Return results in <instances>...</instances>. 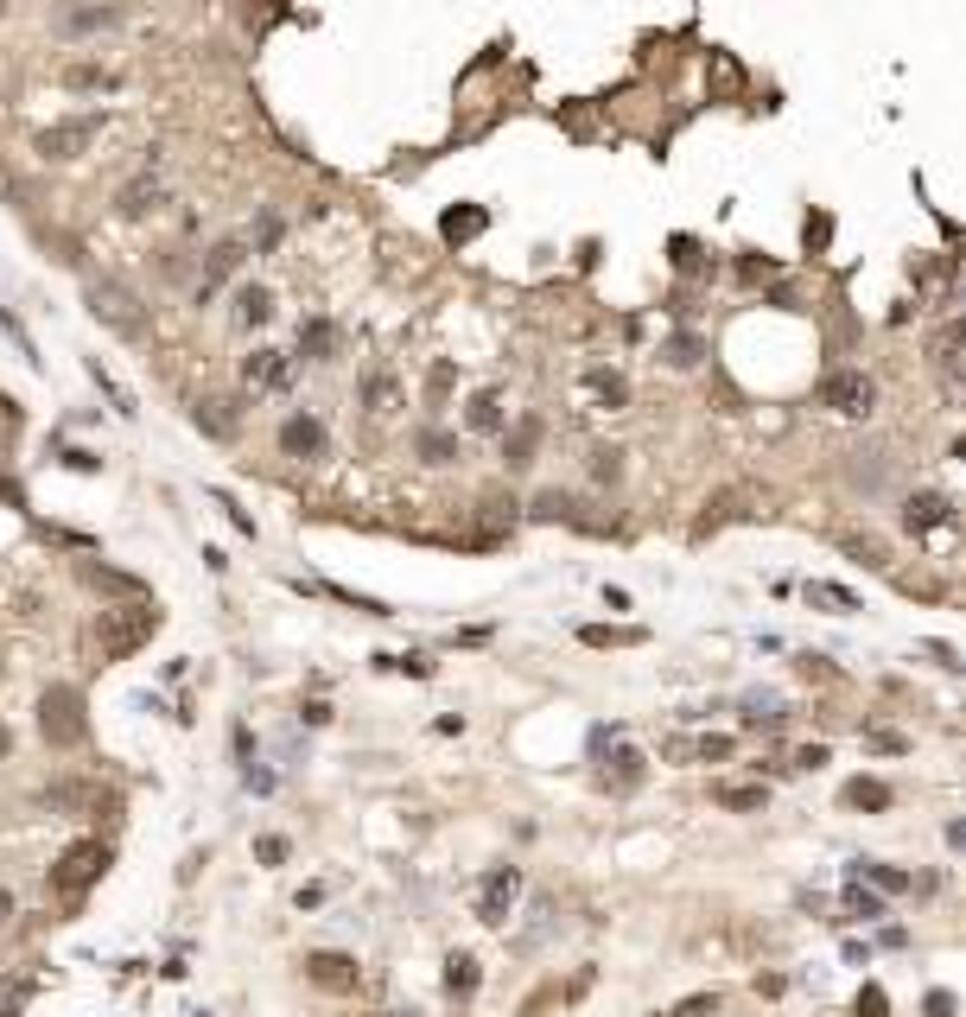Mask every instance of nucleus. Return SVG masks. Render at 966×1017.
<instances>
[{"label": "nucleus", "instance_id": "1a4fd4ad", "mask_svg": "<svg viewBox=\"0 0 966 1017\" xmlns=\"http://www.w3.org/2000/svg\"><path fill=\"white\" fill-rule=\"evenodd\" d=\"M242 382H249L255 395H287V388H293V357L255 350V357H242Z\"/></svg>", "mask_w": 966, "mask_h": 1017}, {"label": "nucleus", "instance_id": "de8ad7c7", "mask_svg": "<svg viewBox=\"0 0 966 1017\" xmlns=\"http://www.w3.org/2000/svg\"><path fill=\"white\" fill-rule=\"evenodd\" d=\"M929 1017H954V992H929Z\"/></svg>", "mask_w": 966, "mask_h": 1017}, {"label": "nucleus", "instance_id": "b1692460", "mask_svg": "<svg viewBox=\"0 0 966 1017\" xmlns=\"http://www.w3.org/2000/svg\"><path fill=\"white\" fill-rule=\"evenodd\" d=\"M83 585H96V591H128V598H141V579L134 573H114V566H83Z\"/></svg>", "mask_w": 966, "mask_h": 1017}, {"label": "nucleus", "instance_id": "2f4dec72", "mask_svg": "<svg viewBox=\"0 0 966 1017\" xmlns=\"http://www.w3.org/2000/svg\"><path fill=\"white\" fill-rule=\"evenodd\" d=\"M579 636H585L592 649H624V643H642V630H604V623H585Z\"/></svg>", "mask_w": 966, "mask_h": 1017}, {"label": "nucleus", "instance_id": "f8f14e48", "mask_svg": "<svg viewBox=\"0 0 966 1017\" xmlns=\"http://www.w3.org/2000/svg\"><path fill=\"white\" fill-rule=\"evenodd\" d=\"M96 141V115H83V121H58V128H45L38 134V153L45 159H76L83 146Z\"/></svg>", "mask_w": 966, "mask_h": 1017}, {"label": "nucleus", "instance_id": "09e8293b", "mask_svg": "<svg viewBox=\"0 0 966 1017\" xmlns=\"http://www.w3.org/2000/svg\"><path fill=\"white\" fill-rule=\"evenodd\" d=\"M64 465H71V471H96L102 458H96V452H64Z\"/></svg>", "mask_w": 966, "mask_h": 1017}, {"label": "nucleus", "instance_id": "6e6552de", "mask_svg": "<svg viewBox=\"0 0 966 1017\" xmlns=\"http://www.w3.org/2000/svg\"><path fill=\"white\" fill-rule=\"evenodd\" d=\"M521 897V872L516 865H496V872L483 877V890H478V922H490V929H503L509 922V904Z\"/></svg>", "mask_w": 966, "mask_h": 1017}, {"label": "nucleus", "instance_id": "c85d7f7f", "mask_svg": "<svg viewBox=\"0 0 966 1017\" xmlns=\"http://www.w3.org/2000/svg\"><path fill=\"white\" fill-rule=\"evenodd\" d=\"M471 433H503V400H496V395L471 400Z\"/></svg>", "mask_w": 966, "mask_h": 1017}, {"label": "nucleus", "instance_id": "9d476101", "mask_svg": "<svg viewBox=\"0 0 966 1017\" xmlns=\"http://www.w3.org/2000/svg\"><path fill=\"white\" fill-rule=\"evenodd\" d=\"M121 217H147V211H159L166 204V184H159V153H147V166H141V179H128L121 184Z\"/></svg>", "mask_w": 966, "mask_h": 1017}, {"label": "nucleus", "instance_id": "f704fd0d", "mask_svg": "<svg viewBox=\"0 0 966 1017\" xmlns=\"http://www.w3.org/2000/svg\"><path fill=\"white\" fill-rule=\"evenodd\" d=\"M954 350H961V325H941V337H934V369L941 375H954V363H961Z\"/></svg>", "mask_w": 966, "mask_h": 1017}, {"label": "nucleus", "instance_id": "a19ab883", "mask_svg": "<svg viewBox=\"0 0 966 1017\" xmlns=\"http://www.w3.org/2000/svg\"><path fill=\"white\" fill-rule=\"evenodd\" d=\"M801 236H808V249H826V236H833V223H826V217H808V223H801Z\"/></svg>", "mask_w": 966, "mask_h": 1017}, {"label": "nucleus", "instance_id": "ea45409f", "mask_svg": "<svg viewBox=\"0 0 966 1017\" xmlns=\"http://www.w3.org/2000/svg\"><path fill=\"white\" fill-rule=\"evenodd\" d=\"M738 274H744V280H770V274H776V261H770V254H744Z\"/></svg>", "mask_w": 966, "mask_h": 1017}, {"label": "nucleus", "instance_id": "f3484780", "mask_svg": "<svg viewBox=\"0 0 966 1017\" xmlns=\"http://www.w3.org/2000/svg\"><path fill=\"white\" fill-rule=\"evenodd\" d=\"M642 776H649L642 751H630V744H624V751L611 757V769H604V789H611V795H630V789H642Z\"/></svg>", "mask_w": 966, "mask_h": 1017}, {"label": "nucleus", "instance_id": "72a5a7b5", "mask_svg": "<svg viewBox=\"0 0 966 1017\" xmlns=\"http://www.w3.org/2000/svg\"><path fill=\"white\" fill-rule=\"evenodd\" d=\"M363 400H370L375 414H388V407L401 400V388H395V375H382V369H375V375H370V388H363Z\"/></svg>", "mask_w": 966, "mask_h": 1017}, {"label": "nucleus", "instance_id": "423d86ee", "mask_svg": "<svg viewBox=\"0 0 966 1017\" xmlns=\"http://www.w3.org/2000/svg\"><path fill=\"white\" fill-rule=\"evenodd\" d=\"M871 400H878V388H871V375L865 369H833L826 382H820V407H833V414H871Z\"/></svg>", "mask_w": 966, "mask_h": 1017}, {"label": "nucleus", "instance_id": "79ce46f5", "mask_svg": "<svg viewBox=\"0 0 966 1017\" xmlns=\"http://www.w3.org/2000/svg\"><path fill=\"white\" fill-rule=\"evenodd\" d=\"M255 852H261V865H280V859H287V839H280V834H267V839L255 846Z\"/></svg>", "mask_w": 966, "mask_h": 1017}, {"label": "nucleus", "instance_id": "49530a36", "mask_svg": "<svg viewBox=\"0 0 966 1017\" xmlns=\"http://www.w3.org/2000/svg\"><path fill=\"white\" fill-rule=\"evenodd\" d=\"M826 763V744H808V751H795V769H820Z\"/></svg>", "mask_w": 966, "mask_h": 1017}, {"label": "nucleus", "instance_id": "7c9ffc66", "mask_svg": "<svg viewBox=\"0 0 966 1017\" xmlns=\"http://www.w3.org/2000/svg\"><path fill=\"white\" fill-rule=\"evenodd\" d=\"M114 20H121L114 7H83V13H64V26H71V33H102V26H114Z\"/></svg>", "mask_w": 966, "mask_h": 1017}, {"label": "nucleus", "instance_id": "3c124183", "mask_svg": "<svg viewBox=\"0 0 966 1017\" xmlns=\"http://www.w3.org/2000/svg\"><path fill=\"white\" fill-rule=\"evenodd\" d=\"M446 388H451V369H446V363H439V369H433V382H426V395H433V400H439V395H446Z\"/></svg>", "mask_w": 966, "mask_h": 1017}, {"label": "nucleus", "instance_id": "c756f323", "mask_svg": "<svg viewBox=\"0 0 966 1017\" xmlns=\"http://www.w3.org/2000/svg\"><path fill=\"white\" fill-rule=\"evenodd\" d=\"M808 605H826V611H840V618L858 611V598L846 591V585H808Z\"/></svg>", "mask_w": 966, "mask_h": 1017}, {"label": "nucleus", "instance_id": "6ab92c4d", "mask_svg": "<svg viewBox=\"0 0 966 1017\" xmlns=\"http://www.w3.org/2000/svg\"><path fill=\"white\" fill-rule=\"evenodd\" d=\"M528 515H534V522H572V528H592V522L579 515V503H572L566 490H541V496H534V508H528ZM592 535H597V528H592Z\"/></svg>", "mask_w": 966, "mask_h": 1017}, {"label": "nucleus", "instance_id": "dca6fc26", "mask_svg": "<svg viewBox=\"0 0 966 1017\" xmlns=\"http://www.w3.org/2000/svg\"><path fill=\"white\" fill-rule=\"evenodd\" d=\"M534 445H541V414H521L516 433L503 439V465H509V471H528V465H534Z\"/></svg>", "mask_w": 966, "mask_h": 1017}, {"label": "nucleus", "instance_id": "aec40b11", "mask_svg": "<svg viewBox=\"0 0 966 1017\" xmlns=\"http://www.w3.org/2000/svg\"><path fill=\"white\" fill-rule=\"evenodd\" d=\"M267 319H274V292L261 287V280H255V287H236V325L261 331Z\"/></svg>", "mask_w": 966, "mask_h": 1017}, {"label": "nucleus", "instance_id": "8fccbe9b", "mask_svg": "<svg viewBox=\"0 0 966 1017\" xmlns=\"http://www.w3.org/2000/svg\"><path fill=\"white\" fill-rule=\"evenodd\" d=\"M261 249H274V242H280V217H261V236H255Z\"/></svg>", "mask_w": 966, "mask_h": 1017}, {"label": "nucleus", "instance_id": "39448f33", "mask_svg": "<svg viewBox=\"0 0 966 1017\" xmlns=\"http://www.w3.org/2000/svg\"><path fill=\"white\" fill-rule=\"evenodd\" d=\"M38 801L51 807V814H109L114 807V789L102 782H83V776H64V782H45Z\"/></svg>", "mask_w": 966, "mask_h": 1017}, {"label": "nucleus", "instance_id": "5701e85b", "mask_svg": "<svg viewBox=\"0 0 966 1017\" xmlns=\"http://www.w3.org/2000/svg\"><path fill=\"white\" fill-rule=\"evenodd\" d=\"M840 801H846V807H871V814H878V807H891V789H884L878 776H853Z\"/></svg>", "mask_w": 966, "mask_h": 1017}, {"label": "nucleus", "instance_id": "a211bd4d", "mask_svg": "<svg viewBox=\"0 0 966 1017\" xmlns=\"http://www.w3.org/2000/svg\"><path fill=\"white\" fill-rule=\"evenodd\" d=\"M483 229H490V217H483L478 204H451L446 217H439V236H446V242H478Z\"/></svg>", "mask_w": 966, "mask_h": 1017}, {"label": "nucleus", "instance_id": "a18cd8bd", "mask_svg": "<svg viewBox=\"0 0 966 1017\" xmlns=\"http://www.w3.org/2000/svg\"><path fill=\"white\" fill-rule=\"evenodd\" d=\"M299 719H305V726H325V719H331V706H325V699H305V706H299Z\"/></svg>", "mask_w": 966, "mask_h": 1017}, {"label": "nucleus", "instance_id": "7ed1b4c3", "mask_svg": "<svg viewBox=\"0 0 966 1017\" xmlns=\"http://www.w3.org/2000/svg\"><path fill=\"white\" fill-rule=\"evenodd\" d=\"M38 731H45V744H51V751H76V744L89 738V719H83V693L64 687V681L38 693Z\"/></svg>", "mask_w": 966, "mask_h": 1017}, {"label": "nucleus", "instance_id": "58836bf2", "mask_svg": "<svg viewBox=\"0 0 966 1017\" xmlns=\"http://www.w3.org/2000/svg\"><path fill=\"white\" fill-rule=\"evenodd\" d=\"M853 1012H858V1017H891V998H884V985H865Z\"/></svg>", "mask_w": 966, "mask_h": 1017}, {"label": "nucleus", "instance_id": "f03ea898", "mask_svg": "<svg viewBox=\"0 0 966 1017\" xmlns=\"http://www.w3.org/2000/svg\"><path fill=\"white\" fill-rule=\"evenodd\" d=\"M83 299H89V312H96L114 337H128V344H147V337H153V319L141 312V299L121 287V280H89V287H83Z\"/></svg>", "mask_w": 966, "mask_h": 1017}, {"label": "nucleus", "instance_id": "2eb2a0df", "mask_svg": "<svg viewBox=\"0 0 966 1017\" xmlns=\"http://www.w3.org/2000/svg\"><path fill=\"white\" fill-rule=\"evenodd\" d=\"M337 344H343V337H337L331 319H305V325H299V357H305V363H337Z\"/></svg>", "mask_w": 966, "mask_h": 1017}, {"label": "nucleus", "instance_id": "f257e3e1", "mask_svg": "<svg viewBox=\"0 0 966 1017\" xmlns=\"http://www.w3.org/2000/svg\"><path fill=\"white\" fill-rule=\"evenodd\" d=\"M153 636H159V605H147V598H134V605L96 618V649H102V661H128V655L141 649V643H153Z\"/></svg>", "mask_w": 966, "mask_h": 1017}, {"label": "nucleus", "instance_id": "412c9836", "mask_svg": "<svg viewBox=\"0 0 966 1017\" xmlns=\"http://www.w3.org/2000/svg\"><path fill=\"white\" fill-rule=\"evenodd\" d=\"M585 388H592L597 400H604V407H611V414H617V407H624V400H630V382H624V375H617V369H585Z\"/></svg>", "mask_w": 966, "mask_h": 1017}, {"label": "nucleus", "instance_id": "9b49d317", "mask_svg": "<svg viewBox=\"0 0 966 1017\" xmlns=\"http://www.w3.org/2000/svg\"><path fill=\"white\" fill-rule=\"evenodd\" d=\"M305 980L325 985V992H357V960H350V954H331V947H318V954H305Z\"/></svg>", "mask_w": 966, "mask_h": 1017}, {"label": "nucleus", "instance_id": "cd10ccee", "mask_svg": "<svg viewBox=\"0 0 966 1017\" xmlns=\"http://www.w3.org/2000/svg\"><path fill=\"white\" fill-rule=\"evenodd\" d=\"M763 789H750V782H725V789H719V807H732V814H750V807H763Z\"/></svg>", "mask_w": 966, "mask_h": 1017}, {"label": "nucleus", "instance_id": "4c0bfd02", "mask_svg": "<svg viewBox=\"0 0 966 1017\" xmlns=\"http://www.w3.org/2000/svg\"><path fill=\"white\" fill-rule=\"evenodd\" d=\"M674 267H680V274H707V261H700V242H693V236H674Z\"/></svg>", "mask_w": 966, "mask_h": 1017}, {"label": "nucleus", "instance_id": "c9c22d12", "mask_svg": "<svg viewBox=\"0 0 966 1017\" xmlns=\"http://www.w3.org/2000/svg\"><path fill=\"white\" fill-rule=\"evenodd\" d=\"M64 83H71V89H114V71H96V64H71V71H64Z\"/></svg>", "mask_w": 966, "mask_h": 1017}, {"label": "nucleus", "instance_id": "37998d69", "mask_svg": "<svg viewBox=\"0 0 966 1017\" xmlns=\"http://www.w3.org/2000/svg\"><path fill=\"white\" fill-rule=\"evenodd\" d=\"M707 1012H719V998H712V992H700V998H687V1005H680V1012H668V1017H707Z\"/></svg>", "mask_w": 966, "mask_h": 1017}, {"label": "nucleus", "instance_id": "0eeeda50", "mask_svg": "<svg viewBox=\"0 0 966 1017\" xmlns=\"http://www.w3.org/2000/svg\"><path fill=\"white\" fill-rule=\"evenodd\" d=\"M325 445H331V433H325V420H318V414H305V407H299V414H287V420H280V452H287V458H299V465H305V458H325Z\"/></svg>", "mask_w": 966, "mask_h": 1017}, {"label": "nucleus", "instance_id": "473e14b6", "mask_svg": "<svg viewBox=\"0 0 966 1017\" xmlns=\"http://www.w3.org/2000/svg\"><path fill=\"white\" fill-rule=\"evenodd\" d=\"M840 547H846V553H858L865 566H884V541H878V535H853V528H846V535H840Z\"/></svg>", "mask_w": 966, "mask_h": 1017}, {"label": "nucleus", "instance_id": "4be33fe9", "mask_svg": "<svg viewBox=\"0 0 966 1017\" xmlns=\"http://www.w3.org/2000/svg\"><path fill=\"white\" fill-rule=\"evenodd\" d=\"M478 980H483V973H478V954H451V960H446V992H451V998H471V992H478Z\"/></svg>", "mask_w": 966, "mask_h": 1017}, {"label": "nucleus", "instance_id": "ddd939ff", "mask_svg": "<svg viewBox=\"0 0 966 1017\" xmlns=\"http://www.w3.org/2000/svg\"><path fill=\"white\" fill-rule=\"evenodd\" d=\"M242 261H249V249H242V242H217V249L204 254V274H197V306H204V299H217V287H224V280H236V267H242Z\"/></svg>", "mask_w": 966, "mask_h": 1017}, {"label": "nucleus", "instance_id": "864d4df0", "mask_svg": "<svg viewBox=\"0 0 966 1017\" xmlns=\"http://www.w3.org/2000/svg\"><path fill=\"white\" fill-rule=\"evenodd\" d=\"M7 744H13V738H7V726H0V757H7Z\"/></svg>", "mask_w": 966, "mask_h": 1017}, {"label": "nucleus", "instance_id": "393cba45", "mask_svg": "<svg viewBox=\"0 0 966 1017\" xmlns=\"http://www.w3.org/2000/svg\"><path fill=\"white\" fill-rule=\"evenodd\" d=\"M197 427L210 439H236V414H224V400H197Z\"/></svg>", "mask_w": 966, "mask_h": 1017}, {"label": "nucleus", "instance_id": "bb28decb", "mask_svg": "<svg viewBox=\"0 0 966 1017\" xmlns=\"http://www.w3.org/2000/svg\"><path fill=\"white\" fill-rule=\"evenodd\" d=\"M585 471H592V483H624V452L617 445H597Z\"/></svg>", "mask_w": 966, "mask_h": 1017}, {"label": "nucleus", "instance_id": "4468645a", "mask_svg": "<svg viewBox=\"0 0 966 1017\" xmlns=\"http://www.w3.org/2000/svg\"><path fill=\"white\" fill-rule=\"evenodd\" d=\"M903 528H909V535H934V528H954V503H947L941 490H922V496H909V503H903Z\"/></svg>", "mask_w": 966, "mask_h": 1017}, {"label": "nucleus", "instance_id": "20e7f679", "mask_svg": "<svg viewBox=\"0 0 966 1017\" xmlns=\"http://www.w3.org/2000/svg\"><path fill=\"white\" fill-rule=\"evenodd\" d=\"M102 872H109V846H102V839H71V846L58 852V865H51V897L76 904L89 884H102Z\"/></svg>", "mask_w": 966, "mask_h": 1017}, {"label": "nucleus", "instance_id": "a878e982", "mask_svg": "<svg viewBox=\"0 0 966 1017\" xmlns=\"http://www.w3.org/2000/svg\"><path fill=\"white\" fill-rule=\"evenodd\" d=\"M451 452H458V439H451L446 427H426V433H420V458H426V465H451Z\"/></svg>", "mask_w": 966, "mask_h": 1017}, {"label": "nucleus", "instance_id": "c03bdc74", "mask_svg": "<svg viewBox=\"0 0 966 1017\" xmlns=\"http://www.w3.org/2000/svg\"><path fill=\"white\" fill-rule=\"evenodd\" d=\"M846 904H853V916H865V922H871V916H884V904H878V897H865V890H853Z\"/></svg>", "mask_w": 966, "mask_h": 1017}, {"label": "nucleus", "instance_id": "603ef678", "mask_svg": "<svg viewBox=\"0 0 966 1017\" xmlns=\"http://www.w3.org/2000/svg\"><path fill=\"white\" fill-rule=\"evenodd\" d=\"M7 916H13V890H0V922H7Z\"/></svg>", "mask_w": 966, "mask_h": 1017}, {"label": "nucleus", "instance_id": "e433bc0d", "mask_svg": "<svg viewBox=\"0 0 966 1017\" xmlns=\"http://www.w3.org/2000/svg\"><path fill=\"white\" fill-rule=\"evenodd\" d=\"M700 357H707V350H700V337H693V331H680V337L668 344V363H674V369H693Z\"/></svg>", "mask_w": 966, "mask_h": 1017}]
</instances>
